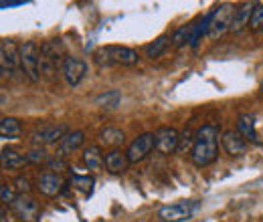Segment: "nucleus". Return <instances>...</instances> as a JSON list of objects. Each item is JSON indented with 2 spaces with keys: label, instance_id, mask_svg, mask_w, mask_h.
<instances>
[{
  "label": "nucleus",
  "instance_id": "obj_1",
  "mask_svg": "<svg viewBox=\"0 0 263 222\" xmlns=\"http://www.w3.org/2000/svg\"><path fill=\"white\" fill-rule=\"evenodd\" d=\"M221 135V127L217 124H204L202 127H198V131L195 133V148L191 152V159L195 166L204 168L217 159Z\"/></svg>",
  "mask_w": 263,
  "mask_h": 222
},
{
  "label": "nucleus",
  "instance_id": "obj_2",
  "mask_svg": "<svg viewBox=\"0 0 263 222\" xmlns=\"http://www.w3.org/2000/svg\"><path fill=\"white\" fill-rule=\"evenodd\" d=\"M138 53L130 49V47H118V45H109V47H99L93 51V61L98 63V67L105 69V67H132L138 63Z\"/></svg>",
  "mask_w": 263,
  "mask_h": 222
},
{
  "label": "nucleus",
  "instance_id": "obj_3",
  "mask_svg": "<svg viewBox=\"0 0 263 222\" xmlns=\"http://www.w3.org/2000/svg\"><path fill=\"white\" fill-rule=\"evenodd\" d=\"M67 55H65V47L59 38H49L41 45V75L45 77H53L59 69H63Z\"/></svg>",
  "mask_w": 263,
  "mask_h": 222
},
{
  "label": "nucleus",
  "instance_id": "obj_4",
  "mask_svg": "<svg viewBox=\"0 0 263 222\" xmlns=\"http://www.w3.org/2000/svg\"><path fill=\"white\" fill-rule=\"evenodd\" d=\"M21 51V71L25 73V77L29 81L36 83L41 79V47L34 43V41H27L18 47Z\"/></svg>",
  "mask_w": 263,
  "mask_h": 222
},
{
  "label": "nucleus",
  "instance_id": "obj_5",
  "mask_svg": "<svg viewBox=\"0 0 263 222\" xmlns=\"http://www.w3.org/2000/svg\"><path fill=\"white\" fill-rule=\"evenodd\" d=\"M235 6L225 2L219 4L217 8H213V18H211V27H209V38H219L231 29L233 18H235Z\"/></svg>",
  "mask_w": 263,
  "mask_h": 222
},
{
  "label": "nucleus",
  "instance_id": "obj_6",
  "mask_svg": "<svg viewBox=\"0 0 263 222\" xmlns=\"http://www.w3.org/2000/svg\"><path fill=\"white\" fill-rule=\"evenodd\" d=\"M198 210L197 200H180L176 204H168L158 210V218L162 222H182L193 218V214Z\"/></svg>",
  "mask_w": 263,
  "mask_h": 222
},
{
  "label": "nucleus",
  "instance_id": "obj_7",
  "mask_svg": "<svg viewBox=\"0 0 263 222\" xmlns=\"http://www.w3.org/2000/svg\"><path fill=\"white\" fill-rule=\"evenodd\" d=\"M21 67V51L14 45V41L10 38H2L0 41V71L2 77H12Z\"/></svg>",
  "mask_w": 263,
  "mask_h": 222
},
{
  "label": "nucleus",
  "instance_id": "obj_8",
  "mask_svg": "<svg viewBox=\"0 0 263 222\" xmlns=\"http://www.w3.org/2000/svg\"><path fill=\"white\" fill-rule=\"evenodd\" d=\"M12 212L21 222H39L41 218V208L39 202L31 198L29 194H18V198L12 202Z\"/></svg>",
  "mask_w": 263,
  "mask_h": 222
},
{
  "label": "nucleus",
  "instance_id": "obj_9",
  "mask_svg": "<svg viewBox=\"0 0 263 222\" xmlns=\"http://www.w3.org/2000/svg\"><path fill=\"white\" fill-rule=\"evenodd\" d=\"M154 139H156V146L154 150L162 156H170L172 152L178 150V142H180V133L174 129V127H158L154 131Z\"/></svg>",
  "mask_w": 263,
  "mask_h": 222
},
{
  "label": "nucleus",
  "instance_id": "obj_10",
  "mask_svg": "<svg viewBox=\"0 0 263 222\" xmlns=\"http://www.w3.org/2000/svg\"><path fill=\"white\" fill-rule=\"evenodd\" d=\"M69 133V127L65 124H57V126H45L41 129H36L31 137V142L34 144V148H43L49 144H59L63 137Z\"/></svg>",
  "mask_w": 263,
  "mask_h": 222
},
{
  "label": "nucleus",
  "instance_id": "obj_11",
  "mask_svg": "<svg viewBox=\"0 0 263 222\" xmlns=\"http://www.w3.org/2000/svg\"><path fill=\"white\" fill-rule=\"evenodd\" d=\"M154 146H156L154 133H142V135H138L130 146H128V150H126L130 164H138V162H142V159L146 158V156L154 150Z\"/></svg>",
  "mask_w": 263,
  "mask_h": 222
},
{
  "label": "nucleus",
  "instance_id": "obj_12",
  "mask_svg": "<svg viewBox=\"0 0 263 222\" xmlns=\"http://www.w3.org/2000/svg\"><path fill=\"white\" fill-rule=\"evenodd\" d=\"M61 73H63L65 83L69 85V87H77V85L83 81L85 73H87V65H85V61H81L79 57L67 55L65 63H63V69H61Z\"/></svg>",
  "mask_w": 263,
  "mask_h": 222
},
{
  "label": "nucleus",
  "instance_id": "obj_13",
  "mask_svg": "<svg viewBox=\"0 0 263 222\" xmlns=\"http://www.w3.org/2000/svg\"><path fill=\"white\" fill-rule=\"evenodd\" d=\"M221 146H223V150L229 154V156H243L245 152H247V139L239 133V131H235V129H227V131H223V135H221Z\"/></svg>",
  "mask_w": 263,
  "mask_h": 222
},
{
  "label": "nucleus",
  "instance_id": "obj_14",
  "mask_svg": "<svg viewBox=\"0 0 263 222\" xmlns=\"http://www.w3.org/2000/svg\"><path fill=\"white\" fill-rule=\"evenodd\" d=\"M63 186H65V180H63L59 174H55V172H45V174H41L39 180H36L39 192L45 194V196H49V198H55L57 194H61Z\"/></svg>",
  "mask_w": 263,
  "mask_h": 222
},
{
  "label": "nucleus",
  "instance_id": "obj_15",
  "mask_svg": "<svg viewBox=\"0 0 263 222\" xmlns=\"http://www.w3.org/2000/svg\"><path fill=\"white\" fill-rule=\"evenodd\" d=\"M83 144H85V133L83 131H69L65 137L57 144V156L59 158H67V156H71L73 152H77L79 148H83Z\"/></svg>",
  "mask_w": 263,
  "mask_h": 222
},
{
  "label": "nucleus",
  "instance_id": "obj_16",
  "mask_svg": "<svg viewBox=\"0 0 263 222\" xmlns=\"http://www.w3.org/2000/svg\"><path fill=\"white\" fill-rule=\"evenodd\" d=\"M103 166L109 174H124L130 166V159H128V154L124 150H109L103 156Z\"/></svg>",
  "mask_w": 263,
  "mask_h": 222
},
{
  "label": "nucleus",
  "instance_id": "obj_17",
  "mask_svg": "<svg viewBox=\"0 0 263 222\" xmlns=\"http://www.w3.org/2000/svg\"><path fill=\"white\" fill-rule=\"evenodd\" d=\"M253 8H255V2H243V4H239L237 10H235V18H233V25H231L229 32L239 34V32H243L245 29H249Z\"/></svg>",
  "mask_w": 263,
  "mask_h": 222
},
{
  "label": "nucleus",
  "instance_id": "obj_18",
  "mask_svg": "<svg viewBox=\"0 0 263 222\" xmlns=\"http://www.w3.org/2000/svg\"><path fill=\"white\" fill-rule=\"evenodd\" d=\"M0 162H2L4 170H21L25 164H29L27 154H21L14 148H4L2 154H0Z\"/></svg>",
  "mask_w": 263,
  "mask_h": 222
},
{
  "label": "nucleus",
  "instance_id": "obj_19",
  "mask_svg": "<svg viewBox=\"0 0 263 222\" xmlns=\"http://www.w3.org/2000/svg\"><path fill=\"white\" fill-rule=\"evenodd\" d=\"M99 142L111 150H120V146H124L126 142V133L118 127H105L99 131Z\"/></svg>",
  "mask_w": 263,
  "mask_h": 222
},
{
  "label": "nucleus",
  "instance_id": "obj_20",
  "mask_svg": "<svg viewBox=\"0 0 263 222\" xmlns=\"http://www.w3.org/2000/svg\"><path fill=\"white\" fill-rule=\"evenodd\" d=\"M237 131L247 139V142H257V131H255V117L251 113H243L237 119Z\"/></svg>",
  "mask_w": 263,
  "mask_h": 222
},
{
  "label": "nucleus",
  "instance_id": "obj_21",
  "mask_svg": "<svg viewBox=\"0 0 263 222\" xmlns=\"http://www.w3.org/2000/svg\"><path fill=\"white\" fill-rule=\"evenodd\" d=\"M81 159H83V166L87 170H99L103 166V154L99 150V146H89L83 150L81 154Z\"/></svg>",
  "mask_w": 263,
  "mask_h": 222
},
{
  "label": "nucleus",
  "instance_id": "obj_22",
  "mask_svg": "<svg viewBox=\"0 0 263 222\" xmlns=\"http://www.w3.org/2000/svg\"><path fill=\"white\" fill-rule=\"evenodd\" d=\"M23 133V126L16 117H2L0 122V135L4 139H16Z\"/></svg>",
  "mask_w": 263,
  "mask_h": 222
},
{
  "label": "nucleus",
  "instance_id": "obj_23",
  "mask_svg": "<svg viewBox=\"0 0 263 222\" xmlns=\"http://www.w3.org/2000/svg\"><path fill=\"white\" fill-rule=\"evenodd\" d=\"M120 101H122V93H120L118 89L105 91V93H101V95L96 97V105L101 107V109H107V111L116 109V107L120 105Z\"/></svg>",
  "mask_w": 263,
  "mask_h": 222
},
{
  "label": "nucleus",
  "instance_id": "obj_24",
  "mask_svg": "<svg viewBox=\"0 0 263 222\" xmlns=\"http://www.w3.org/2000/svg\"><path fill=\"white\" fill-rule=\"evenodd\" d=\"M195 25H197V21L191 23V25H182L180 29L174 31V34L170 36V41H172V45H174L176 49H180V47H184V45L191 43V36H193V31H195Z\"/></svg>",
  "mask_w": 263,
  "mask_h": 222
},
{
  "label": "nucleus",
  "instance_id": "obj_25",
  "mask_svg": "<svg viewBox=\"0 0 263 222\" xmlns=\"http://www.w3.org/2000/svg\"><path fill=\"white\" fill-rule=\"evenodd\" d=\"M69 184H71L75 190L81 192L83 196H91L96 180H93L91 176H79V174H73V176H71V180H69Z\"/></svg>",
  "mask_w": 263,
  "mask_h": 222
},
{
  "label": "nucleus",
  "instance_id": "obj_26",
  "mask_svg": "<svg viewBox=\"0 0 263 222\" xmlns=\"http://www.w3.org/2000/svg\"><path fill=\"white\" fill-rule=\"evenodd\" d=\"M168 41H170L168 34H160L156 41H152L150 45H146V57H148V59H158V57L166 51Z\"/></svg>",
  "mask_w": 263,
  "mask_h": 222
},
{
  "label": "nucleus",
  "instance_id": "obj_27",
  "mask_svg": "<svg viewBox=\"0 0 263 222\" xmlns=\"http://www.w3.org/2000/svg\"><path fill=\"white\" fill-rule=\"evenodd\" d=\"M193 148H195V133L191 131V129H184L182 133H180V142H178V154H186L189 150L193 152Z\"/></svg>",
  "mask_w": 263,
  "mask_h": 222
},
{
  "label": "nucleus",
  "instance_id": "obj_28",
  "mask_svg": "<svg viewBox=\"0 0 263 222\" xmlns=\"http://www.w3.org/2000/svg\"><path fill=\"white\" fill-rule=\"evenodd\" d=\"M251 31H263V2H255L253 14H251V23H249Z\"/></svg>",
  "mask_w": 263,
  "mask_h": 222
},
{
  "label": "nucleus",
  "instance_id": "obj_29",
  "mask_svg": "<svg viewBox=\"0 0 263 222\" xmlns=\"http://www.w3.org/2000/svg\"><path fill=\"white\" fill-rule=\"evenodd\" d=\"M27 159H29V164H34V166H47L49 164V156H47V152L43 150V148H33L31 152H27Z\"/></svg>",
  "mask_w": 263,
  "mask_h": 222
},
{
  "label": "nucleus",
  "instance_id": "obj_30",
  "mask_svg": "<svg viewBox=\"0 0 263 222\" xmlns=\"http://www.w3.org/2000/svg\"><path fill=\"white\" fill-rule=\"evenodd\" d=\"M18 198V192L14 186H8V184H2L0 186V200H2V204L6 206V204H10L12 206V202Z\"/></svg>",
  "mask_w": 263,
  "mask_h": 222
},
{
  "label": "nucleus",
  "instance_id": "obj_31",
  "mask_svg": "<svg viewBox=\"0 0 263 222\" xmlns=\"http://www.w3.org/2000/svg\"><path fill=\"white\" fill-rule=\"evenodd\" d=\"M14 188H16L18 194H29V190H31V182H29V178L18 176V178L14 180Z\"/></svg>",
  "mask_w": 263,
  "mask_h": 222
},
{
  "label": "nucleus",
  "instance_id": "obj_32",
  "mask_svg": "<svg viewBox=\"0 0 263 222\" xmlns=\"http://www.w3.org/2000/svg\"><path fill=\"white\" fill-rule=\"evenodd\" d=\"M55 174L57 172H63V170H67V162L65 158H59V156H55V158H51L49 159V164H47Z\"/></svg>",
  "mask_w": 263,
  "mask_h": 222
},
{
  "label": "nucleus",
  "instance_id": "obj_33",
  "mask_svg": "<svg viewBox=\"0 0 263 222\" xmlns=\"http://www.w3.org/2000/svg\"><path fill=\"white\" fill-rule=\"evenodd\" d=\"M0 222H12V216L6 210V206H2V210H0Z\"/></svg>",
  "mask_w": 263,
  "mask_h": 222
}]
</instances>
